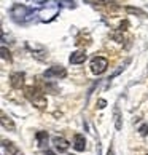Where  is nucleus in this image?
Wrapping results in <instances>:
<instances>
[{
  "label": "nucleus",
  "mask_w": 148,
  "mask_h": 155,
  "mask_svg": "<svg viewBox=\"0 0 148 155\" xmlns=\"http://www.w3.org/2000/svg\"><path fill=\"white\" fill-rule=\"evenodd\" d=\"M26 97L30 101V104H33L37 109H45L46 107V96L37 88H33V87L26 88Z\"/></svg>",
  "instance_id": "nucleus-1"
},
{
  "label": "nucleus",
  "mask_w": 148,
  "mask_h": 155,
  "mask_svg": "<svg viewBox=\"0 0 148 155\" xmlns=\"http://www.w3.org/2000/svg\"><path fill=\"white\" fill-rule=\"evenodd\" d=\"M10 15H11V18H13L16 22H24V21H27L32 16V11L27 8V7H24V5H14L13 8L10 10Z\"/></svg>",
  "instance_id": "nucleus-2"
},
{
  "label": "nucleus",
  "mask_w": 148,
  "mask_h": 155,
  "mask_svg": "<svg viewBox=\"0 0 148 155\" xmlns=\"http://www.w3.org/2000/svg\"><path fill=\"white\" fill-rule=\"evenodd\" d=\"M107 67H109V61H107V58H104V56H96V58H93V61H91V72L96 74V75L104 74L107 71Z\"/></svg>",
  "instance_id": "nucleus-3"
},
{
  "label": "nucleus",
  "mask_w": 148,
  "mask_h": 155,
  "mask_svg": "<svg viewBox=\"0 0 148 155\" xmlns=\"http://www.w3.org/2000/svg\"><path fill=\"white\" fill-rule=\"evenodd\" d=\"M65 75H67V71H65V67H62V66H53V67H49L43 72V77L48 78V80H53V78L59 80V78H64Z\"/></svg>",
  "instance_id": "nucleus-4"
},
{
  "label": "nucleus",
  "mask_w": 148,
  "mask_h": 155,
  "mask_svg": "<svg viewBox=\"0 0 148 155\" xmlns=\"http://www.w3.org/2000/svg\"><path fill=\"white\" fill-rule=\"evenodd\" d=\"M24 72H13L10 75V85L13 88H21L24 85Z\"/></svg>",
  "instance_id": "nucleus-5"
},
{
  "label": "nucleus",
  "mask_w": 148,
  "mask_h": 155,
  "mask_svg": "<svg viewBox=\"0 0 148 155\" xmlns=\"http://www.w3.org/2000/svg\"><path fill=\"white\" fill-rule=\"evenodd\" d=\"M86 58H88L86 51H84V50H78V51H75V53L70 54L69 61H70V64H81V62L86 61Z\"/></svg>",
  "instance_id": "nucleus-6"
},
{
  "label": "nucleus",
  "mask_w": 148,
  "mask_h": 155,
  "mask_svg": "<svg viewBox=\"0 0 148 155\" xmlns=\"http://www.w3.org/2000/svg\"><path fill=\"white\" fill-rule=\"evenodd\" d=\"M53 146H54V149L58 152H65L67 149H69V141H65L64 137H61V136H54L53 137Z\"/></svg>",
  "instance_id": "nucleus-7"
},
{
  "label": "nucleus",
  "mask_w": 148,
  "mask_h": 155,
  "mask_svg": "<svg viewBox=\"0 0 148 155\" xmlns=\"http://www.w3.org/2000/svg\"><path fill=\"white\" fill-rule=\"evenodd\" d=\"M73 149L77 152H83L86 149V139H84L83 134H75V137H73Z\"/></svg>",
  "instance_id": "nucleus-8"
},
{
  "label": "nucleus",
  "mask_w": 148,
  "mask_h": 155,
  "mask_svg": "<svg viewBox=\"0 0 148 155\" xmlns=\"http://www.w3.org/2000/svg\"><path fill=\"white\" fill-rule=\"evenodd\" d=\"M2 144H3V147L7 149V150H8L11 155H24V153H22V150H21V149L14 144V142H11V141H5V139H3V141H2Z\"/></svg>",
  "instance_id": "nucleus-9"
},
{
  "label": "nucleus",
  "mask_w": 148,
  "mask_h": 155,
  "mask_svg": "<svg viewBox=\"0 0 148 155\" xmlns=\"http://www.w3.org/2000/svg\"><path fill=\"white\" fill-rule=\"evenodd\" d=\"M0 122H2L3 130H8V131H14V130H16V126H14V123H13V120H11L10 117H7L3 112H2V118H0Z\"/></svg>",
  "instance_id": "nucleus-10"
},
{
  "label": "nucleus",
  "mask_w": 148,
  "mask_h": 155,
  "mask_svg": "<svg viewBox=\"0 0 148 155\" xmlns=\"http://www.w3.org/2000/svg\"><path fill=\"white\" fill-rule=\"evenodd\" d=\"M35 137L38 139V146L40 147L42 149L46 147V144H48V133L46 131H38V133L35 134Z\"/></svg>",
  "instance_id": "nucleus-11"
},
{
  "label": "nucleus",
  "mask_w": 148,
  "mask_h": 155,
  "mask_svg": "<svg viewBox=\"0 0 148 155\" xmlns=\"http://www.w3.org/2000/svg\"><path fill=\"white\" fill-rule=\"evenodd\" d=\"M113 120H115V128L119 131L123 128V122H121V112H119L118 107H115V110H113Z\"/></svg>",
  "instance_id": "nucleus-12"
},
{
  "label": "nucleus",
  "mask_w": 148,
  "mask_h": 155,
  "mask_svg": "<svg viewBox=\"0 0 148 155\" xmlns=\"http://www.w3.org/2000/svg\"><path fill=\"white\" fill-rule=\"evenodd\" d=\"M126 10H128V13H134V15H139V16H146V15H145V11H142V10H139V8L128 7Z\"/></svg>",
  "instance_id": "nucleus-13"
},
{
  "label": "nucleus",
  "mask_w": 148,
  "mask_h": 155,
  "mask_svg": "<svg viewBox=\"0 0 148 155\" xmlns=\"http://www.w3.org/2000/svg\"><path fill=\"white\" fill-rule=\"evenodd\" d=\"M2 58H3V59H8V61H11L10 51H7V48H5V47H2Z\"/></svg>",
  "instance_id": "nucleus-14"
},
{
  "label": "nucleus",
  "mask_w": 148,
  "mask_h": 155,
  "mask_svg": "<svg viewBox=\"0 0 148 155\" xmlns=\"http://www.w3.org/2000/svg\"><path fill=\"white\" fill-rule=\"evenodd\" d=\"M139 131H140V134H142V136H146V134H148V125H143Z\"/></svg>",
  "instance_id": "nucleus-15"
},
{
  "label": "nucleus",
  "mask_w": 148,
  "mask_h": 155,
  "mask_svg": "<svg viewBox=\"0 0 148 155\" xmlns=\"http://www.w3.org/2000/svg\"><path fill=\"white\" fill-rule=\"evenodd\" d=\"M105 106H107V101H104V99H100V101L97 102V107H99V109H104Z\"/></svg>",
  "instance_id": "nucleus-16"
},
{
  "label": "nucleus",
  "mask_w": 148,
  "mask_h": 155,
  "mask_svg": "<svg viewBox=\"0 0 148 155\" xmlns=\"http://www.w3.org/2000/svg\"><path fill=\"white\" fill-rule=\"evenodd\" d=\"M58 2H59V0H58ZM61 2H64L67 7H73V0H61Z\"/></svg>",
  "instance_id": "nucleus-17"
},
{
  "label": "nucleus",
  "mask_w": 148,
  "mask_h": 155,
  "mask_svg": "<svg viewBox=\"0 0 148 155\" xmlns=\"http://www.w3.org/2000/svg\"><path fill=\"white\" fill-rule=\"evenodd\" d=\"M109 155H115V153H113V149L110 147V150H109Z\"/></svg>",
  "instance_id": "nucleus-18"
}]
</instances>
